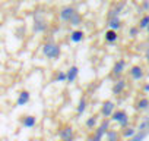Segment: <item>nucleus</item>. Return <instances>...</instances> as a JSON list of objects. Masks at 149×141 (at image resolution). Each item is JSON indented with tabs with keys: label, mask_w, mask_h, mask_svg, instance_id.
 I'll use <instances>...</instances> for the list:
<instances>
[{
	"label": "nucleus",
	"mask_w": 149,
	"mask_h": 141,
	"mask_svg": "<svg viewBox=\"0 0 149 141\" xmlns=\"http://www.w3.org/2000/svg\"><path fill=\"white\" fill-rule=\"evenodd\" d=\"M74 13H76V11H74L73 8L66 6V8H63V9L60 11V19L69 24V22H70V19L73 18V15H74Z\"/></svg>",
	"instance_id": "obj_6"
},
{
	"label": "nucleus",
	"mask_w": 149,
	"mask_h": 141,
	"mask_svg": "<svg viewBox=\"0 0 149 141\" xmlns=\"http://www.w3.org/2000/svg\"><path fill=\"white\" fill-rule=\"evenodd\" d=\"M145 57H146V60L149 62V47L146 49V51H145Z\"/></svg>",
	"instance_id": "obj_26"
},
{
	"label": "nucleus",
	"mask_w": 149,
	"mask_h": 141,
	"mask_svg": "<svg viewBox=\"0 0 149 141\" xmlns=\"http://www.w3.org/2000/svg\"><path fill=\"white\" fill-rule=\"evenodd\" d=\"M108 126H110V121L105 119L104 122L100 123V126H97V128L94 129V135H92L88 141H102L104 135H105L107 131H108Z\"/></svg>",
	"instance_id": "obj_2"
},
{
	"label": "nucleus",
	"mask_w": 149,
	"mask_h": 141,
	"mask_svg": "<svg viewBox=\"0 0 149 141\" xmlns=\"http://www.w3.org/2000/svg\"><path fill=\"white\" fill-rule=\"evenodd\" d=\"M66 75H67V80H66V82H69V84L74 82V81H76V78H78V75H79V68H78L76 65L70 66V68L67 69Z\"/></svg>",
	"instance_id": "obj_7"
},
{
	"label": "nucleus",
	"mask_w": 149,
	"mask_h": 141,
	"mask_svg": "<svg viewBox=\"0 0 149 141\" xmlns=\"http://www.w3.org/2000/svg\"><path fill=\"white\" fill-rule=\"evenodd\" d=\"M85 38V34L82 30H74L70 32V41L72 43H81L82 40Z\"/></svg>",
	"instance_id": "obj_12"
},
{
	"label": "nucleus",
	"mask_w": 149,
	"mask_h": 141,
	"mask_svg": "<svg viewBox=\"0 0 149 141\" xmlns=\"http://www.w3.org/2000/svg\"><path fill=\"white\" fill-rule=\"evenodd\" d=\"M134 134H136V129L134 128H130V126H126L124 131H123V137H126V138H132Z\"/></svg>",
	"instance_id": "obj_20"
},
{
	"label": "nucleus",
	"mask_w": 149,
	"mask_h": 141,
	"mask_svg": "<svg viewBox=\"0 0 149 141\" xmlns=\"http://www.w3.org/2000/svg\"><path fill=\"white\" fill-rule=\"evenodd\" d=\"M85 125H86L88 129H95L97 125H98V119H97V116H91V118H88L86 122H85Z\"/></svg>",
	"instance_id": "obj_17"
},
{
	"label": "nucleus",
	"mask_w": 149,
	"mask_h": 141,
	"mask_svg": "<svg viewBox=\"0 0 149 141\" xmlns=\"http://www.w3.org/2000/svg\"><path fill=\"white\" fill-rule=\"evenodd\" d=\"M143 91H145V93H149V84H146V85L143 87Z\"/></svg>",
	"instance_id": "obj_27"
},
{
	"label": "nucleus",
	"mask_w": 149,
	"mask_h": 141,
	"mask_svg": "<svg viewBox=\"0 0 149 141\" xmlns=\"http://www.w3.org/2000/svg\"><path fill=\"white\" fill-rule=\"evenodd\" d=\"M148 128H149V121H148Z\"/></svg>",
	"instance_id": "obj_30"
},
{
	"label": "nucleus",
	"mask_w": 149,
	"mask_h": 141,
	"mask_svg": "<svg viewBox=\"0 0 149 141\" xmlns=\"http://www.w3.org/2000/svg\"><path fill=\"white\" fill-rule=\"evenodd\" d=\"M114 110H116V106H114V103L111 100H105L102 103V106H101V115L104 118H110Z\"/></svg>",
	"instance_id": "obj_5"
},
{
	"label": "nucleus",
	"mask_w": 149,
	"mask_h": 141,
	"mask_svg": "<svg viewBox=\"0 0 149 141\" xmlns=\"http://www.w3.org/2000/svg\"><path fill=\"white\" fill-rule=\"evenodd\" d=\"M130 77H132V80H134V81H140V80L143 78V69H142L140 66H137V65L132 66V68H130Z\"/></svg>",
	"instance_id": "obj_10"
},
{
	"label": "nucleus",
	"mask_w": 149,
	"mask_h": 141,
	"mask_svg": "<svg viewBox=\"0 0 149 141\" xmlns=\"http://www.w3.org/2000/svg\"><path fill=\"white\" fill-rule=\"evenodd\" d=\"M58 137L61 141H74V129L70 125H66L58 131Z\"/></svg>",
	"instance_id": "obj_4"
},
{
	"label": "nucleus",
	"mask_w": 149,
	"mask_h": 141,
	"mask_svg": "<svg viewBox=\"0 0 149 141\" xmlns=\"http://www.w3.org/2000/svg\"><path fill=\"white\" fill-rule=\"evenodd\" d=\"M105 135H107V140H108V141H117V140H118V134H117L116 131H110V129H108Z\"/></svg>",
	"instance_id": "obj_21"
},
{
	"label": "nucleus",
	"mask_w": 149,
	"mask_h": 141,
	"mask_svg": "<svg viewBox=\"0 0 149 141\" xmlns=\"http://www.w3.org/2000/svg\"><path fill=\"white\" fill-rule=\"evenodd\" d=\"M146 30H148V32H149V25H148V27H146Z\"/></svg>",
	"instance_id": "obj_29"
},
{
	"label": "nucleus",
	"mask_w": 149,
	"mask_h": 141,
	"mask_svg": "<svg viewBox=\"0 0 149 141\" xmlns=\"http://www.w3.org/2000/svg\"><path fill=\"white\" fill-rule=\"evenodd\" d=\"M110 30H114V31H117L120 27H121V24H120V19L118 18H113L111 21H110Z\"/></svg>",
	"instance_id": "obj_19"
},
{
	"label": "nucleus",
	"mask_w": 149,
	"mask_h": 141,
	"mask_svg": "<svg viewBox=\"0 0 149 141\" xmlns=\"http://www.w3.org/2000/svg\"><path fill=\"white\" fill-rule=\"evenodd\" d=\"M136 32H137V30H136V28H132V30H130V34H132V35H134Z\"/></svg>",
	"instance_id": "obj_28"
},
{
	"label": "nucleus",
	"mask_w": 149,
	"mask_h": 141,
	"mask_svg": "<svg viewBox=\"0 0 149 141\" xmlns=\"http://www.w3.org/2000/svg\"><path fill=\"white\" fill-rule=\"evenodd\" d=\"M81 22H82V18H81V15L76 12V13L73 15V18L70 19V22H69V24H70V25H79Z\"/></svg>",
	"instance_id": "obj_22"
},
{
	"label": "nucleus",
	"mask_w": 149,
	"mask_h": 141,
	"mask_svg": "<svg viewBox=\"0 0 149 141\" xmlns=\"http://www.w3.org/2000/svg\"><path fill=\"white\" fill-rule=\"evenodd\" d=\"M148 25H149V16L146 15V16H143V18L140 19V24H139V27H140V28H146Z\"/></svg>",
	"instance_id": "obj_25"
},
{
	"label": "nucleus",
	"mask_w": 149,
	"mask_h": 141,
	"mask_svg": "<svg viewBox=\"0 0 149 141\" xmlns=\"http://www.w3.org/2000/svg\"><path fill=\"white\" fill-rule=\"evenodd\" d=\"M124 69H126V60L124 59H118L114 63V66H113V75L114 77H120Z\"/></svg>",
	"instance_id": "obj_8"
},
{
	"label": "nucleus",
	"mask_w": 149,
	"mask_h": 141,
	"mask_svg": "<svg viewBox=\"0 0 149 141\" xmlns=\"http://www.w3.org/2000/svg\"><path fill=\"white\" fill-rule=\"evenodd\" d=\"M29 100H31V94H29V91L22 90V91L19 93L18 99H16V106H25L26 103H29Z\"/></svg>",
	"instance_id": "obj_9"
},
{
	"label": "nucleus",
	"mask_w": 149,
	"mask_h": 141,
	"mask_svg": "<svg viewBox=\"0 0 149 141\" xmlns=\"http://www.w3.org/2000/svg\"><path fill=\"white\" fill-rule=\"evenodd\" d=\"M124 88H126V82H124L123 80H118V81H116L114 85H113V94H114V96H120V94L124 91Z\"/></svg>",
	"instance_id": "obj_13"
},
{
	"label": "nucleus",
	"mask_w": 149,
	"mask_h": 141,
	"mask_svg": "<svg viewBox=\"0 0 149 141\" xmlns=\"http://www.w3.org/2000/svg\"><path fill=\"white\" fill-rule=\"evenodd\" d=\"M85 110H86V99L85 97H81L79 99V103L76 106V115L78 116H82L85 113Z\"/></svg>",
	"instance_id": "obj_14"
},
{
	"label": "nucleus",
	"mask_w": 149,
	"mask_h": 141,
	"mask_svg": "<svg viewBox=\"0 0 149 141\" xmlns=\"http://www.w3.org/2000/svg\"><path fill=\"white\" fill-rule=\"evenodd\" d=\"M117 38H118L117 31H114V30L105 31V41H107V43H114V41H117Z\"/></svg>",
	"instance_id": "obj_16"
},
{
	"label": "nucleus",
	"mask_w": 149,
	"mask_h": 141,
	"mask_svg": "<svg viewBox=\"0 0 149 141\" xmlns=\"http://www.w3.org/2000/svg\"><path fill=\"white\" fill-rule=\"evenodd\" d=\"M111 121L117 122L121 128H126L129 125V116L124 110H114L111 115Z\"/></svg>",
	"instance_id": "obj_3"
},
{
	"label": "nucleus",
	"mask_w": 149,
	"mask_h": 141,
	"mask_svg": "<svg viewBox=\"0 0 149 141\" xmlns=\"http://www.w3.org/2000/svg\"><path fill=\"white\" fill-rule=\"evenodd\" d=\"M45 21L44 19H41V18H37L35 19V22H34V31L35 32H41V31H44L45 30Z\"/></svg>",
	"instance_id": "obj_15"
},
{
	"label": "nucleus",
	"mask_w": 149,
	"mask_h": 141,
	"mask_svg": "<svg viewBox=\"0 0 149 141\" xmlns=\"http://www.w3.org/2000/svg\"><path fill=\"white\" fill-rule=\"evenodd\" d=\"M21 122H22V125H24L25 128L29 129V128H34V126L37 125V118H35L34 115H28V116H24Z\"/></svg>",
	"instance_id": "obj_11"
},
{
	"label": "nucleus",
	"mask_w": 149,
	"mask_h": 141,
	"mask_svg": "<svg viewBox=\"0 0 149 141\" xmlns=\"http://www.w3.org/2000/svg\"><path fill=\"white\" fill-rule=\"evenodd\" d=\"M42 54H44L47 59L56 60V59H58L60 54H61L60 46L56 44V43H45V44L42 46Z\"/></svg>",
	"instance_id": "obj_1"
},
{
	"label": "nucleus",
	"mask_w": 149,
	"mask_h": 141,
	"mask_svg": "<svg viewBox=\"0 0 149 141\" xmlns=\"http://www.w3.org/2000/svg\"><path fill=\"white\" fill-rule=\"evenodd\" d=\"M145 137H146L145 131H139V132H136V134L132 137V141H143Z\"/></svg>",
	"instance_id": "obj_23"
},
{
	"label": "nucleus",
	"mask_w": 149,
	"mask_h": 141,
	"mask_svg": "<svg viewBox=\"0 0 149 141\" xmlns=\"http://www.w3.org/2000/svg\"><path fill=\"white\" fill-rule=\"evenodd\" d=\"M66 80H67L66 72H64V70H60V72L57 74V77H56V81L57 82H66Z\"/></svg>",
	"instance_id": "obj_24"
},
{
	"label": "nucleus",
	"mask_w": 149,
	"mask_h": 141,
	"mask_svg": "<svg viewBox=\"0 0 149 141\" xmlns=\"http://www.w3.org/2000/svg\"><path fill=\"white\" fill-rule=\"evenodd\" d=\"M148 107H149V99L143 97V99H140V100L137 102V109H139V110H146Z\"/></svg>",
	"instance_id": "obj_18"
}]
</instances>
